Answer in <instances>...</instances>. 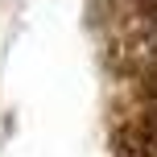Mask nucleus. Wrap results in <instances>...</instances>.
Instances as JSON below:
<instances>
[{"instance_id": "obj_2", "label": "nucleus", "mask_w": 157, "mask_h": 157, "mask_svg": "<svg viewBox=\"0 0 157 157\" xmlns=\"http://www.w3.org/2000/svg\"><path fill=\"white\" fill-rule=\"evenodd\" d=\"M141 95H145V99H153V103H157V58L149 62V71L141 75Z\"/></svg>"}, {"instance_id": "obj_1", "label": "nucleus", "mask_w": 157, "mask_h": 157, "mask_svg": "<svg viewBox=\"0 0 157 157\" xmlns=\"http://www.w3.org/2000/svg\"><path fill=\"white\" fill-rule=\"evenodd\" d=\"M120 153H124V157H157V103L128 128Z\"/></svg>"}]
</instances>
